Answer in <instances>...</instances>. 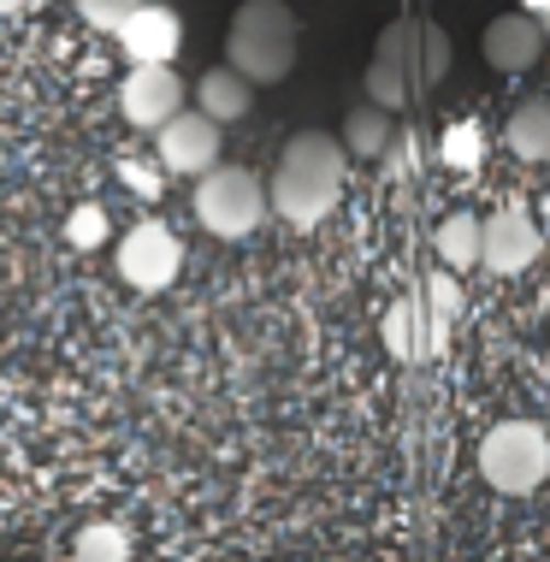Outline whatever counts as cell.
Listing matches in <instances>:
<instances>
[{"mask_svg":"<svg viewBox=\"0 0 550 562\" xmlns=\"http://www.w3.org/2000/svg\"><path fill=\"white\" fill-rule=\"evenodd\" d=\"M113 36H119V54H125L131 66H172L178 48H183V19L172 7H160V0H143Z\"/></svg>","mask_w":550,"mask_h":562,"instance_id":"cell-9","label":"cell"},{"mask_svg":"<svg viewBox=\"0 0 550 562\" xmlns=\"http://www.w3.org/2000/svg\"><path fill=\"white\" fill-rule=\"evenodd\" d=\"M249 108H255V83L237 78L232 66H207L195 78V113H207L213 125H237V119H249Z\"/></svg>","mask_w":550,"mask_h":562,"instance_id":"cell-13","label":"cell"},{"mask_svg":"<svg viewBox=\"0 0 550 562\" xmlns=\"http://www.w3.org/2000/svg\"><path fill=\"white\" fill-rule=\"evenodd\" d=\"M420 302H426V314H433V321L445 326V331H450L456 321H462V291H456L450 272H433V279L420 284Z\"/></svg>","mask_w":550,"mask_h":562,"instance_id":"cell-18","label":"cell"},{"mask_svg":"<svg viewBox=\"0 0 550 562\" xmlns=\"http://www.w3.org/2000/svg\"><path fill=\"white\" fill-rule=\"evenodd\" d=\"M373 59L391 66L408 89H433V83H445V71H450V36L426 19H396V24H385Z\"/></svg>","mask_w":550,"mask_h":562,"instance_id":"cell-5","label":"cell"},{"mask_svg":"<svg viewBox=\"0 0 550 562\" xmlns=\"http://www.w3.org/2000/svg\"><path fill=\"white\" fill-rule=\"evenodd\" d=\"M509 148L515 160H550V95H532L509 113Z\"/></svg>","mask_w":550,"mask_h":562,"instance_id":"cell-15","label":"cell"},{"mask_svg":"<svg viewBox=\"0 0 550 562\" xmlns=\"http://www.w3.org/2000/svg\"><path fill=\"white\" fill-rule=\"evenodd\" d=\"M450 331L426 314V302L420 296H403L396 308L385 314V344H391V356H403V361H420V356H438L445 349Z\"/></svg>","mask_w":550,"mask_h":562,"instance_id":"cell-12","label":"cell"},{"mask_svg":"<svg viewBox=\"0 0 550 562\" xmlns=\"http://www.w3.org/2000/svg\"><path fill=\"white\" fill-rule=\"evenodd\" d=\"M119 178H125L136 195H160V184H166L155 166H143V160H125V166H119Z\"/></svg>","mask_w":550,"mask_h":562,"instance_id":"cell-23","label":"cell"},{"mask_svg":"<svg viewBox=\"0 0 550 562\" xmlns=\"http://www.w3.org/2000/svg\"><path fill=\"white\" fill-rule=\"evenodd\" d=\"M30 0H0V19H7V12H24Z\"/></svg>","mask_w":550,"mask_h":562,"instance_id":"cell-24","label":"cell"},{"mask_svg":"<svg viewBox=\"0 0 550 562\" xmlns=\"http://www.w3.org/2000/svg\"><path fill=\"white\" fill-rule=\"evenodd\" d=\"M344 178H349V155L338 136L326 131H296L279 155V172L267 184V207L290 225H319L338 207L344 195Z\"/></svg>","mask_w":550,"mask_h":562,"instance_id":"cell-1","label":"cell"},{"mask_svg":"<svg viewBox=\"0 0 550 562\" xmlns=\"http://www.w3.org/2000/svg\"><path fill=\"white\" fill-rule=\"evenodd\" d=\"M113 261H119V279H125L131 291H166V284L183 272V243H178L172 225L143 220V225H131V232L119 237Z\"/></svg>","mask_w":550,"mask_h":562,"instance_id":"cell-6","label":"cell"},{"mask_svg":"<svg viewBox=\"0 0 550 562\" xmlns=\"http://www.w3.org/2000/svg\"><path fill=\"white\" fill-rule=\"evenodd\" d=\"M539 261V225H532L521 207H503V214L480 220V267L497 272V279H515Z\"/></svg>","mask_w":550,"mask_h":562,"instance_id":"cell-10","label":"cell"},{"mask_svg":"<svg viewBox=\"0 0 550 562\" xmlns=\"http://www.w3.org/2000/svg\"><path fill=\"white\" fill-rule=\"evenodd\" d=\"M408 95H415V89H408L403 78H396L391 66H379V59H373V66H367V101H373V108H385V113H396V108H403Z\"/></svg>","mask_w":550,"mask_h":562,"instance_id":"cell-20","label":"cell"},{"mask_svg":"<svg viewBox=\"0 0 550 562\" xmlns=\"http://www.w3.org/2000/svg\"><path fill=\"white\" fill-rule=\"evenodd\" d=\"M71 7H78V19H83L89 30H106V36H113V30L125 24L131 12L143 7V0H71Z\"/></svg>","mask_w":550,"mask_h":562,"instance_id":"cell-21","label":"cell"},{"mask_svg":"<svg viewBox=\"0 0 550 562\" xmlns=\"http://www.w3.org/2000/svg\"><path fill=\"white\" fill-rule=\"evenodd\" d=\"M433 249H438V261H445L450 272L480 267V220H473V214H450L445 225H438Z\"/></svg>","mask_w":550,"mask_h":562,"instance_id":"cell-16","label":"cell"},{"mask_svg":"<svg viewBox=\"0 0 550 562\" xmlns=\"http://www.w3.org/2000/svg\"><path fill=\"white\" fill-rule=\"evenodd\" d=\"M445 160H450V166H473V160H480V131H473V125H456V131L445 136Z\"/></svg>","mask_w":550,"mask_h":562,"instance_id":"cell-22","label":"cell"},{"mask_svg":"<svg viewBox=\"0 0 550 562\" xmlns=\"http://www.w3.org/2000/svg\"><path fill=\"white\" fill-rule=\"evenodd\" d=\"M178 108H183V78L172 66H131L119 78V113L136 131H160Z\"/></svg>","mask_w":550,"mask_h":562,"instance_id":"cell-8","label":"cell"},{"mask_svg":"<svg viewBox=\"0 0 550 562\" xmlns=\"http://www.w3.org/2000/svg\"><path fill=\"white\" fill-rule=\"evenodd\" d=\"M220 143H225V131L213 125L207 113H195V108H178L166 125L155 131V148H160V172H172V178H202L213 160H220Z\"/></svg>","mask_w":550,"mask_h":562,"instance_id":"cell-7","label":"cell"},{"mask_svg":"<svg viewBox=\"0 0 550 562\" xmlns=\"http://www.w3.org/2000/svg\"><path fill=\"white\" fill-rule=\"evenodd\" d=\"M545 468H550V445H545V432L532 427V420H503V427L485 432V445H480L485 485L521 497V492H532V485L545 480Z\"/></svg>","mask_w":550,"mask_h":562,"instance_id":"cell-4","label":"cell"},{"mask_svg":"<svg viewBox=\"0 0 550 562\" xmlns=\"http://www.w3.org/2000/svg\"><path fill=\"white\" fill-rule=\"evenodd\" d=\"M71 562H131V533L119 521H89L71 539Z\"/></svg>","mask_w":550,"mask_h":562,"instance_id":"cell-17","label":"cell"},{"mask_svg":"<svg viewBox=\"0 0 550 562\" xmlns=\"http://www.w3.org/2000/svg\"><path fill=\"white\" fill-rule=\"evenodd\" d=\"M66 243H71V249H101V243H106V214H101L96 202H78V207H71Z\"/></svg>","mask_w":550,"mask_h":562,"instance_id":"cell-19","label":"cell"},{"mask_svg":"<svg viewBox=\"0 0 550 562\" xmlns=\"http://www.w3.org/2000/svg\"><path fill=\"white\" fill-rule=\"evenodd\" d=\"M296 12L284 0H243L232 12V30H225V66L237 78H249L255 89L290 78L296 66Z\"/></svg>","mask_w":550,"mask_h":562,"instance_id":"cell-2","label":"cell"},{"mask_svg":"<svg viewBox=\"0 0 550 562\" xmlns=\"http://www.w3.org/2000/svg\"><path fill=\"white\" fill-rule=\"evenodd\" d=\"M190 207H195V220L207 225L213 237H249L255 225H267V184L249 172V166H225V160H213L202 178H195V195H190Z\"/></svg>","mask_w":550,"mask_h":562,"instance_id":"cell-3","label":"cell"},{"mask_svg":"<svg viewBox=\"0 0 550 562\" xmlns=\"http://www.w3.org/2000/svg\"><path fill=\"white\" fill-rule=\"evenodd\" d=\"M391 136H396V125H391V113L385 108H373V101H361V108H349V119H344V155L349 160H379L391 148Z\"/></svg>","mask_w":550,"mask_h":562,"instance_id":"cell-14","label":"cell"},{"mask_svg":"<svg viewBox=\"0 0 550 562\" xmlns=\"http://www.w3.org/2000/svg\"><path fill=\"white\" fill-rule=\"evenodd\" d=\"M480 48H485V66L492 71H532L539 66V54H545V24L532 19V12H503V19L485 24V36H480Z\"/></svg>","mask_w":550,"mask_h":562,"instance_id":"cell-11","label":"cell"}]
</instances>
